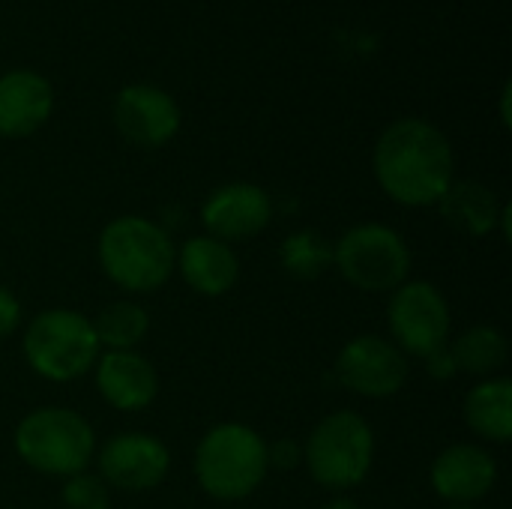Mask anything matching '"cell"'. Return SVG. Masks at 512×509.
<instances>
[{"label":"cell","instance_id":"d6986e66","mask_svg":"<svg viewBox=\"0 0 512 509\" xmlns=\"http://www.w3.org/2000/svg\"><path fill=\"white\" fill-rule=\"evenodd\" d=\"M450 354L459 372L477 378H495L510 360V342L504 330L492 324H477L459 333L456 339H450Z\"/></svg>","mask_w":512,"mask_h":509},{"label":"cell","instance_id":"4fadbf2b","mask_svg":"<svg viewBox=\"0 0 512 509\" xmlns=\"http://www.w3.org/2000/svg\"><path fill=\"white\" fill-rule=\"evenodd\" d=\"M432 492L450 507H471L483 501L498 483V462L480 444H450L429 468Z\"/></svg>","mask_w":512,"mask_h":509},{"label":"cell","instance_id":"7402d4cb","mask_svg":"<svg viewBox=\"0 0 512 509\" xmlns=\"http://www.w3.org/2000/svg\"><path fill=\"white\" fill-rule=\"evenodd\" d=\"M60 504H63V509H108L111 507V492L99 474L81 471V474H72L63 480Z\"/></svg>","mask_w":512,"mask_h":509},{"label":"cell","instance_id":"9c48e42d","mask_svg":"<svg viewBox=\"0 0 512 509\" xmlns=\"http://www.w3.org/2000/svg\"><path fill=\"white\" fill-rule=\"evenodd\" d=\"M336 381L363 399L396 396L411 375L408 357L384 336H354L333 363Z\"/></svg>","mask_w":512,"mask_h":509},{"label":"cell","instance_id":"e0dca14e","mask_svg":"<svg viewBox=\"0 0 512 509\" xmlns=\"http://www.w3.org/2000/svg\"><path fill=\"white\" fill-rule=\"evenodd\" d=\"M435 207L450 228L468 237H489L498 231L504 201L480 180H453Z\"/></svg>","mask_w":512,"mask_h":509},{"label":"cell","instance_id":"ba28073f","mask_svg":"<svg viewBox=\"0 0 512 509\" xmlns=\"http://www.w3.org/2000/svg\"><path fill=\"white\" fill-rule=\"evenodd\" d=\"M390 342L405 357H429L450 342L453 315L441 288L429 279H408L390 294Z\"/></svg>","mask_w":512,"mask_h":509},{"label":"cell","instance_id":"30bf717a","mask_svg":"<svg viewBox=\"0 0 512 509\" xmlns=\"http://www.w3.org/2000/svg\"><path fill=\"white\" fill-rule=\"evenodd\" d=\"M99 477L108 489L120 492H150L171 471L168 447L147 432H117L96 450Z\"/></svg>","mask_w":512,"mask_h":509},{"label":"cell","instance_id":"cb8c5ba5","mask_svg":"<svg viewBox=\"0 0 512 509\" xmlns=\"http://www.w3.org/2000/svg\"><path fill=\"white\" fill-rule=\"evenodd\" d=\"M21 303H18V297L9 291V288H3L0 285V342L3 339H9L15 330H18V324H21Z\"/></svg>","mask_w":512,"mask_h":509},{"label":"cell","instance_id":"3957f363","mask_svg":"<svg viewBox=\"0 0 512 509\" xmlns=\"http://www.w3.org/2000/svg\"><path fill=\"white\" fill-rule=\"evenodd\" d=\"M267 441L246 423H216L195 447L192 471L204 495L222 504L246 501L270 474Z\"/></svg>","mask_w":512,"mask_h":509},{"label":"cell","instance_id":"7a4b0ae2","mask_svg":"<svg viewBox=\"0 0 512 509\" xmlns=\"http://www.w3.org/2000/svg\"><path fill=\"white\" fill-rule=\"evenodd\" d=\"M96 261L120 291L153 294L174 276L177 246L159 222L132 213L111 219L99 231Z\"/></svg>","mask_w":512,"mask_h":509},{"label":"cell","instance_id":"8992f818","mask_svg":"<svg viewBox=\"0 0 512 509\" xmlns=\"http://www.w3.org/2000/svg\"><path fill=\"white\" fill-rule=\"evenodd\" d=\"M303 462L318 486L339 495L357 489L375 462V432L369 420L357 411L327 414L309 432L303 444Z\"/></svg>","mask_w":512,"mask_h":509},{"label":"cell","instance_id":"f1b7e54d","mask_svg":"<svg viewBox=\"0 0 512 509\" xmlns=\"http://www.w3.org/2000/svg\"><path fill=\"white\" fill-rule=\"evenodd\" d=\"M447 509H477V507H447Z\"/></svg>","mask_w":512,"mask_h":509},{"label":"cell","instance_id":"5b68a950","mask_svg":"<svg viewBox=\"0 0 512 509\" xmlns=\"http://www.w3.org/2000/svg\"><path fill=\"white\" fill-rule=\"evenodd\" d=\"M21 354L39 378L69 384L93 372L102 348L87 315L57 306L33 315L21 339Z\"/></svg>","mask_w":512,"mask_h":509},{"label":"cell","instance_id":"603a6c76","mask_svg":"<svg viewBox=\"0 0 512 509\" xmlns=\"http://www.w3.org/2000/svg\"><path fill=\"white\" fill-rule=\"evenodd\" d=\"M267 456H270V468H279V471H291L303 462V447L291 438H282L276 441L273 447H267Z\"/></svg>","mask_w":512,"mask_h":509},{"label":"cell","instance_id":"ac0fdd59","mask_svg":"<svg viewBox=\"0 0 512 509\" xmlns=\"http://www.w3.org/2000/svg\"><path fill=\"white\" fill-rule=\"evenodd\" d=\"M468 429L489 444H510L512 438V381L507 375L483 378L468 390L462 405Z\"/></svg>","mask_w":512,"mask_h":509},{"label":"cell","instance_id":"d4e9b609","mask_svg":"<svg viewBox=\"0 0 512 509\" xmlns=\"http://www.w3.org/2000/svg\"><path fill=\"white\" fill-rule=\"evenodd\" d=\"M423 363H426L429 378H435V381H450V378H456V375H459L456 360H453V354H450V342H447L444 348L432 351L429 357H423Z\"/></svg>","mask_w":512,"mask_h":509},{"label":"cell","instance_id":"277c9868","mask_svg":"<svg viewBox=\"0 0 512 509\" xmlns=\"http://www.w3.org/2000/svg\"><path fill=\"white\" fill-rule=\"evenodd\" d=\"M18 459L45 477H72L96 459V432L72 408L45 405L24 414L12 435Z\"/></svg>","mask_w":512,"mask_h":509},{"label":"cell","instance_id":"44dd1931","mask_svg":"<svg viewBox=\"0 0 512 509\" xmlns=\"http://www.w3.org/2000/svg\"><path fill=\"white\" fill-rule=\"evenodd\" d=\"M279 261L291 279L312 282L327 270H333V240H327L315 228L291 231L279 246Z\"/></svg>","mask_w":512,"mask_h":509},{"label":"cell","instance_id":"ffe728a7","mask_svg":"<svg viewBox=\"0 0 512 509\" xmlns=\"http://www.w3.org/2000/svg\"><path fill=\"white\" fill-rule=\"evenodd\" d=\"M102 351H138L150 333V315L135 300H114L90 318Z\"/></svg>","mask_w":512,"mask_h":509},{"label":"cell","instance_id":"9a60e30c","mask_svg":"<svg viewBox=\"0 0 512 509\" xmlns=\"http://www.w3.org/2000/svg\"><path fill=\"white\" fill-rule=\"evenodd\" d=\"M54 111V87L33 69L0 75V138H27L39 132Z\"/></svg>","mask_w":512,"mask_h":509},{"label":"cell","instance_id":"5bb4252c","mask_svg":"<svg viewBox=\"0 0 512 509\" xmlns=\"http://www.w3.org/2000/svg\"><path fill=\"white\" fill-rule=\"evenodd\" d=\"M93 381L105 405L123 414H138L159 396V375L138 351H102L93 366Z\"/></svg>","mask_w":512,"mask_h":509},{"label":"cell","instance_id":"8fae6325","mask_svg":"<svg viewBox=\"0 0 512 509\" xmlns=\"http://www.w3.org/2000/svg\"><path fill=\"white\" fill-rule=\"evenodd\" d=\"M117 132L144 150L165 147L183 123L177 99L156 84H126L111 105Z\"/></svg>","mask_w":512,"mask_h":509},{"label":"cell","instance_id":"7c38bea8","mask_svg":"<svg viewBox=\"0 0 512 509\" xmlns=\"http://www.w3.org/2000/svg\"><path fill=\"white\" fill-rule=\"evenodd\" d=\"M273 219V198L264 186L234 180L216 186L201 204L204 234L216 240H246L261 234Z\"/></svg>","mask_w":512,"mask_h":509},{"label":"cell","instance_id":"484cf974","mask_svg":"<svg viewBox=\"0 0 512 509\" xmlns=\"http://www.w3.org/2000/svg\"><path fill=\"white\" fill-rule=\"evenodd\" d=\"M498 231H501V237H504V240H510V237H512V204H510V201H504V210H501V222H498Z\"/></svg>","mask_w":512,"mask_h":509},{"label":"cell","instance_id":"52a82bcc","mask_svg":"<svg viewBox=\"0 0 512 509\" xmlns=\"http://www.w3.org/2000/svg\"><path fill=\"white\" fill-rule=\"evenodd\" d=\"M408 240L381 222H360L333 243V267L357 291L393 294L411 276Z\"/></svg>","mask_w":512,"mask_h":509},{"label":"cell","instance_id":"6da1fadb","mask_svg":"<svg viewBox=\"0 0 512 509\" xmlns=\"http://www.w3.org/2000/svg\"><path fill=\"white\" fill-rule=\"evenodd\" d=\"M372 171L390 201L435 207L456 180L453 144L432 120L402 117L378 135Z\"/></svg>","mask_w":512,"mask_h":509},{"label":"cell","instance_id":"4316f807","mask_svg":"<svg viewBox=\"0 0 512 509\" xmlns=\"http://www.w3.org/2000/svg\"><path fill=\"white\" fill-rule=\"evenodd\" d=\"M501 123L510 129L512 126V117H510V81L504 84V90H501Z\"/></svg>","mask_w":512,"mask_h":509},{"label":"cell","instance_id":"2e32d148","mask_svg":"<svg viewBox=\"0 0 512 509\" xmlns=\"http://www.w3.org/2000/svg\"><path fill=\"white\" fill-rule=\"evenodd\" d=\"M174 270H180L183 282L195 294L222 297L240 279V258L231 249V243L216 240L210 234H195L180 246Z\"/></svg>","mask_w":512,"mask_h":509},{"label":"cell","instance_id":"83f0119b","mask_svg":"<svg viewBox=\"0 0 512 509\" xmlns=\"http://www.w3.org/2000/svg\"><path fill=\"white\" fill-rule=\"evenodd\" d=\"M324 509H363V507H360L354 498H348V495H336V498H333V501H330Z\"/></svg>","mask_w":512,"mask_h":509}]
</instances>
